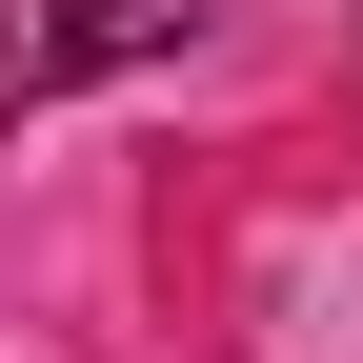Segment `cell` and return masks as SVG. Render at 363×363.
<instances>
[{
	"label": "cell",
	"mask_w": 363,
	"mask_h": 363,
	"mask_svg": "<svg viewBox=\"0 0 363 363\" xmlns=\"http://www.w3.org/2000/svg\"><path fill=\"white\" fill-rule=\"evenodd\" d=\"M202 0H0V101H81L121 61H182Z\"/></svg>",
	"instance_id": "cell-1"
}]
</instances>
